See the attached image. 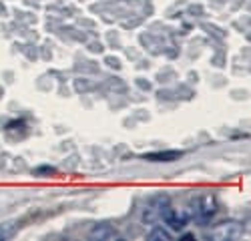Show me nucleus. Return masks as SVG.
Instances as JSON below:
<instances>
[{
	"mask_svg": "<svg viewBox=\"0 0 251 241\" xmlns=\"http://www.w3.org/2000/svg\"><path fill=\"white\" fill-rule=\"evenodd\" d=\"M91 237H93V239H111V237H117V233H115V229H113L111 225L100 223V225H97V227L91 231Z\"/></svg>",
	"mask_w": 251,
	"mask_h": 241,
	"instance_id": "obj_1",
	"label": "nucleus"
},
{
	"mask_svg": "<svg viewBox=\"0 0 251 241\" xmlns=\"http://www.w3.org/2000/svg\"><path fill=\"white\" fill-rule=\"evenodd\" d=\"M177 157H181V153H155V155H145V159H151V161H161V163H167V161H173V159H177Z\"/></svg>",
	"mask_w": 251,
	"mask_h": 241,
	"instance_id": "obj_2",
	"label": "nucleus"
},
{
	"mask_svg": "<svg viewBox=\"0 0 251 241\" xmlns=\"http://www.w3.org/2000/svg\"><path fill=\"white\" fill-rule=\"evenodd\" d=\"M14 233H16L14 223H2V225H0V241H2V239H8V237H12Z\"/></svg>",
	"mask_w": 251,
	"mask_h": 241,
	"instance_id": "obj_3",
	"label": "nucleus"
},
{
	"mask_svg": "<svg viewBox=\"0 0 251 241\" xmlns=\"http://www.w3.org/2000/svg\"><path fill=\"white\" fill-rule=\"evenodd\" d=\"M149 239H165L167 241V239H169V235H167L163 229H155V231L149 233Z\"/></svg>",
	"mask_w": 251,
	"mask_h": 241,
	"instance_id": "obj_4",
	"label": "nucleus"
},
{
	"mask_svg": "<svg viewBox=\"0 0 251 241\" xmlns=\"http://www.w3.org/2000/svg\"><path fill=\"white\" fill-rule=\"evenodd\" d=\"M36 173H52V169H45V167H40Z\"/></svg>",
	"mask_w": 251,
	"mask_h": 241,
	"instance_id": "obj_5",
	"label": "nucleus"
}]
</instances>
